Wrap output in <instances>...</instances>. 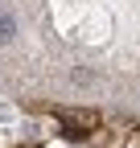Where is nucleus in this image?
Returning a JSON list of instances; mask_svg holds the SVG:
<instances>
[{"label": "nucleus", "mask_w": 140, "mask_h": 148, "mask_svg": "<svg viewBox=\"0 0 140 148\" xmlns=\"http://www.w3.org/2000/svg\"><path fill=\"white\" fill-rule=\"evenodd\" d=\"M119 148H140V127H132V132L124 136V144H119Z\"/></svg>", "instance_id": "2"}, {"label": "nucleus", "mask_w": 140, "mask_h": 148, "mask_svg": "<svg viewBox=\"0 0 140 148\" xmlns=\"http://www.w3.org/2000/svg\"><path fill=\"white\" fill-rule=\"evenodd\" d=\"M16 148H37V144H16Z\"/></svg>", "instance_id": "3"}, {"label": "nucleus", "mask_w": 140, "mask_h": 148, "mask_svg": "<svg viewBox=\"0 0 140 148\" xmlns=\"http://www.w3.org/2000/svg\"><path fill=\"white\" fill-rule=\"evenodd\" d=\"M58 119L70 136H82V132H95L99 127V111L91 107H58Z\"/></svg>", "instance_id": "1"}]
</instances>
